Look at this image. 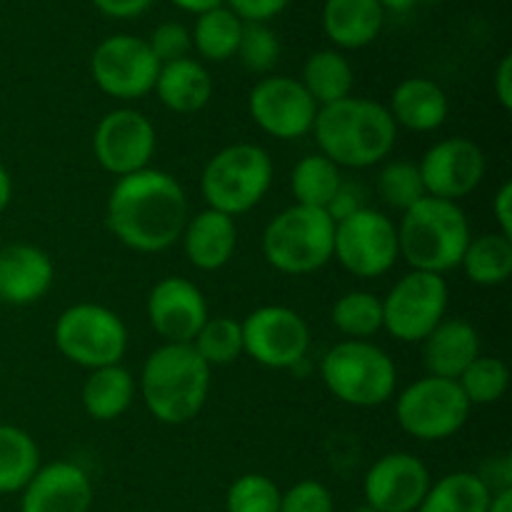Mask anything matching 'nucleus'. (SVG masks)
I'll return each instance as SVG.
<instances>
[{
	"label": "nucleus",
	"instance_id": "44",
	"mask_svg": "<svg viewBox=\"0 0 512 512\" xmlns=\"http://www.w3.org/2000/svg\"><path fill=\"white\" fill-rule=\"evenodd\" d=\"M493 215L498 223V233L512 240V183H503L493 198Z\"/></svg>",
	"mask_w": 512,
	"mask_h": 512
},
{
	"label": "nucleus",
	"instance_id": "38",
	"mask_svg": "<svg viewBox=\"0 0 512 512\" xmlns=\"http://www.w3.org/2000/svg\"><path fill=\"white\" fill-rule=\"evenodd\" d=\"M235 55L250 73H270L280 60V40L265 23H245Z\"/></svg>",
	"mask_w": 512,
	"mask_h": 512
},
{
	"label": "nucleus",
	"instance_id": "47",
	"mask_svg": "<svg viewBox=\"0 0 512 512\" xmlns=\"http://www.w3.org/2000/svg\"><path fill=\"white\" fill-rule=\"evenodd\" d=\"M10 200H13V178H10L8 168L0 163V213L8 208Z\"/></svg>",
	"mask_w": 512,
	"mask_h": 512
},
{
	"label": "nucleus",
	"instance_id": "12",
	"mask_svg": "<svg viewBox=\"0 0 512 512\" xmlns=\"http://www.w3.org/2000/svg\"><path fill=\"white\" fill-rule=\"evenodd\" d=\"M90 73L110 98L140 100L155 90L160 63L148 40L120 33L100 40L90 58Z\"/></svg>",
	"mask_w": 512,
	"mask_h": 512
},
{
	"label": "nucleus",
	"instance_id": "45",
	"mask_svg": "<svg viewBox=\"0 0 512 512\" xmlns=\"http://www.w3.org/2000/svg\"><path fill=\"white\" fill-rule=\"evenodd\" d=\"M493 88H495V98L498 103L503 105V110H512V55H505L503 60L498 63V70H495L493 78Z\"/></svg>",
	"mask_w": 512,
	"mask_h": 512
},
{
	"label": "nucleus",
	"instance_id": "33",
	"mask_svg": "<svg viewBox=\"0 0 512 512\" xmlns=\"http://www.w3.org/2000/svg\"><path fill=\"white\" fill-rule=\"evenodd\" d=\"M330 318L348 340H368L383 330V300L368 290H350L335 300Z\"/></svg>",
	"mask_w": 512,
	"mask_h": 512
},
{
	"label": "nucleus",
	"instance_id": "28",
	"mask_svg": "<svg viewBox=\"0 0 512 512\" xmlns=\"http://www.w3.org/2000/svg\"><path fill=\"white\" fill-rule=\"evenodd\" d=\"M303 88L308 90L310 98L318 103V108L333 105L338 100L350 98L353 93V68L348 58L338 50H318L310 55L303 65Z\"/></svg>",
	"mask_w": 512,
	"mask_h": 512
},
{
	"label": "nucleus",
	"instance_id": "43",
	"mask_svg": "<svg viewBox=\"0 0 512 512\" xmlns=\"http://www.w3.org/2000/svg\"><path fill=\"white\" fill-rule=\"evenodd\" d=\"M150 3L153 0H93V5L100 13L118 20L138 18V15H143L150 8Z\"/></svg>",
	"mask_w": 512,
	"mask_h": 512
},
{
	"label": "nucleus",
	"instance_id": "18",
	"mask_svg": "<svg viewBox=\"0 0 512 512\" xmlns=\"http://www.w3.org/2000/svg\"><path fill=\"white\" fill-rule=\"evenodd\" d=\"M208 318L205 295L193 280L170 275L150 290L148 320L165 343L190 345Z\"/></svg>",
	"mask_w": 512,
	"mask_h": 512
},
{
	"label": "nucleus",
	"instance_id": "17",
	"mask_svg": "<svg viewBox=\"0 0 512 512\" xmlns=\"http://www.w3.org/2000/svg\"><path fill=\"white\" fill-rule=\"evenodd\" d=\"M428 465L410 453L383 455L363 483L365 503L378 512H415L430 490Z\"/></svg>",
	"mask_w": 512,
	"mask_h": 512
},
{
	"label": "nucleus",
	"instance_id": "27",
	"mask_svg": "<svg viewBox=\"0 0 512 512\" xmlns=\"http://www.w3.org/2000/svg\"><path fill=\"white\" fill-rule=\"evenodd\" d=\"M490 500L493 493L478 473L458 470L430 485L415 512H488Z\"/></svg>",
	"mask_w": 512,
	"mask_h": 512
},
{
	"label": "nucleus",
	"instance_id": "36",
	"mask_svg": "<svg viewBox=\"0 0 512 512\" xmlns=\"http://www.w3.org/2000/svg\"><path fill=\"white\" fill-rule=\"evenodd\" d=\"M378 195L385 205L405 213V210L413 208L428 193H425L418 165L408 163V160H393V163H388L380 170Z\"/></svg>",
	"mask_w": 512,
	"mask_h": 512
},
{
	"label": "nucleus",
	"instance_id": "31",
	"mask_svg": "<svg viewBox=\"0 0 512 512\" xmlns=\"http://www.w3.org/2000/svg\"><path fill=\"white\" fill-rule=\"evenodd\" d=\"M340 185H343L340 168L320 153L300 158L295 163L293 175H290V190H293L295 205H305V208L325 210L333 195L338 193Z\"/></svg>",
	"mask_w": 512,
	"mask_h": 512
},
{
	"label": "nucleus",
	"instance_id": "39",
	"mask_svg": "<svg viewBox=\"0 0 512 512\" xmlns=\"http://www.w3.org/2000/svg\"><path fill=\"white\" fill-rule=\"evenodd\" d=\"M333 493L318 480H300L280 495V512H333Z\"/></svg>",
	"mask_w": 512,
	"mask_h": 512
},
{
	"label": "nucleus",
	"instance_id": "49",
	"mask_svg": "<svg viewBox=\"0 0 512 512\" xmlns=\"http://www.w3.org/2000/svg\"><path fill=\"white\" fill-rule=\"evenodd\" d=\"M383 5V10H395V13H405V10L413 8L418 0H378Z\"/></svg>",
	"mask_w": 512,
	"mask_h": 512
},
{
	"label": "nucleus",
	"instance_id": "2",
	"mask_svg": "<svg viewBox=\"0 0 512 512\" xmlns=\"http://www.w3.org/2000/svg\"><path fill=\"white\" fill-rule=\"evenodd\" d=\"M313 133L338 168H373L393 153L398 125L385 105L350 95L318 110Z\"/></svg>",
	"mask_w": 512,
	"mask_h": 512
},
{
	"label": "nucleus",
	"instance_id": "26",
	"mask_svg": "<svg viewBox=\"0 0 512 512\" xmlns=\"http://www.w3.org/2000/svg\"><path fill=\"white\" fill-rule=\"evenodd\" d=\"M133 398L135 380L123 365L90 370L88 380L83 383V393H80L85 413L98 423H110L128 413Z\"/></svg>",
	"mask_w": 512,
	"mask_h": 512
},
{
	"label": "nucleus",
	"instance_id": "20",
	"mask_svg": "<svg viewBox=\"0 0 512 512\" xmlns=\"http://www.w3.org/2000/svg\"><path fill=\"white\" fill-rule=\"evenodd\" d=\"M55 268L48 253L35 245L15 243L0 248V300L8 305H33L53 288Z\"/></svg>",
	"mask_w": 512,
	"mask_h": 512
},
{
	"label": "nucleus",
	"instance_id": "4",
	"mask_svg": "<svg viewBox=\"0 0 512 512\" xmlns=\"http://www.w3.org/2000/svg\"><path fill=\"white\" fill-rule=\"evenodd\" d=\"M473 233L463 208L450 200L430 198L408 208L398 225L400 255L413 270L445 275L460 268Z\"/></svg>",
	"mask_w": 512,
	"mask_h": 512
},
{
	"label": "nucleus",
	"instance_id": "15",
	"mask_svg": "<svg viewBox=\"0 0 512 512\" xmlns=\"http://www.w3.org/2000/svg\"><path fill=\"white\" fill-rule=\"evenodd\" d=\"M158 135L140 110L118 108L103 115L93 133L95 160L105 173L125 178L150 165Z\"/></svg>",
	"mask_w": 512,
	"mask_h": 512
},
{
	"label": "nucleus",
	"instance_id": "7",
	"mask_svg": "<svg viewBox=\"0 0 512 512\" xmlns=\"http://www.w3.org/2000/svg\"><path fill=\"white\" fill-rule=\"evenodd\" d=\"M335 223L325 210L290 205L280 210L263 233L268 265L285 275H310L333 260Z\"/></svg>",
	"mask_w": 512,
	"mask_h": 512
},
{
	"label": "nucleus",
	"instance_id": "10",
	"mask_svg": "<svg viewBox=\"0 0 512 512\" xmlns=\"http://www.w3.org/2000/svg\"><path fill=\"white\" fill-rule=\"evenodd\" d=\"M450 290L443 275L410 270L383 300V328L400 343H423L448 313Z\"/></svg>",
	"mask_w": 512,
	"mask_h": 512
},
{
	"label": "nucleus",
	"instance_id": "42",
	"mask_svg": "<svg viewBox=\"0 0 512 512\" xmlns=\"http://www.w3.org/2000/svg\"><path fill=\"white\" fill-rule=\"evenodd\" d=\"M363 190H360V185H350L345 183L338 188V193L333 195V200L328 203V208H325V213L330 215V220L333 223H340V220L350 218L353 213H358V210H363Z\"/></svg>",
	"mask_w": 512,
	"mask_h": 512
},
{
	"label": "nucleus",
	"instance_id": "11",
	"mask_svg": "<svg viewBox=\"0 0 512 512\" xmlns=\"http://www.w3.org/2000/svg\"><path fill=\"white\" fill-rule=\"evenodd\" d=\"M333 258L355 278H380L400 258L398 225L383 210H358L335 223Z\"/></svg>",
	"mask_w": 512,
	"mask_h": 512
},
{
	"label": "nucleus",
	"instance_id": "16",
	"mask_svg": "<svg viewBox=\"0 0 512 512\" xmlns=\"http://www.w3.org/2000/svg\"><path fill=\"white\" fill-rule=\"evenodd\" d=\"M420 178L430 198L458 203L485 178V153L468 138L435 143L420 160Z\"/></svg>",
	"mask_w": 512,
	"mask_h": 512
},
{
	"label": "nucleus",
	"instance_id": "5",
	"mask_svg": "<svg viewBox=\"0 0 512 512\" xmlns=\"http://www.w3.org/2000/svg\"><path fill=\"white\" fill-rule=\"evenodd\" d=\"M273 185V160L255 143H235L205 163L200 193L210 210L238 218L250 213Z\"/></svg>",
	"mask_w": 512,
	"mask_h": 512
},
{
	"label": "nucleus",
	"instance_id": "48",
	"mask_svg": "<svg viewBox=\"0 0 512 512\" xmlns=\"http://www.w3.org/2000/svg\"><path fill=\"white\" fill-rule=\"evenodd\" d=\"M488 512H512V488L500 490V493H493V500H490Z\"/></svg>",
	"mask_w": 512,
	"mask_h": 512
},
{
	"label": "nucleus",
	"instance_id": "30",
	"mask_svg": "<svg viewBox=\"0 0 512 512\" xmlns=\"http://www.w3.org/2000/svg\"><path fill=\"white\" fill-rule=\"evenodd\" d=\"M40 468V450L25 430L0 425V495L20 493Z\"/></svg>",
	"mask_w": 512,
	"mask_h": 512
},
{
	"label": "nucleus",
	"instance_id": "21",
	"mask_svg": "<svg viewBox=\"0 0 512 512\" xmlns=\"http://www.w3.org/2000/svg\"><path fill=\"white\" fill-rule=\"evenodd\" d=\"M185 258L203 273H215L233 260L238 248V225L230 215L218 210H200L183 230Z\"/></svg>",
	"mask_w": 512,
	"mask_h": 512
},
{
	"label": "nucleus",
	"instance_id": "34",
	"mask_svg": "<svg viewBox=\"0 0 512 512\" xmlns=\"http://www.w3.org/2000/svg\"><path fill=\"white\" fill-rule=\"evenodd\" d=\"M190 345L210 368L230 365L243 355V328L238 320L228 318V315H215V318L205 320Z\"/></svg>",
	"mask_w": 512,
	"mask_h": 512
},
{
	"label": "nucleus",
	"instance_id": "8",
	"mask_svg": "<svg viewBox=\"0 0 512 512\" xmlns=\"http://www.w3.org/2000/svg\"><path fill=\"white\" fill-rule=\"evenodd\" d=\"M55 345L60 355L85 370L120 365L128 350V330L120 315L105 305H70L55 320Z\"/></svg>",
	"mask_w": 512,
	"mask_h": 512
},
{
	"label": "nucleus",
	"instance_id": "23",
	"mask_svg": "<svg viewBox=\"0 0 512 512\" xmlns=\"http://www.w3.org/2000/svg\"><path fill=\"white\" fill-rule=\"evenodd\" d=\"M388 110L395 125H403L413 133H433L448 120L450 103L435 80L408 78L393 90Z\"/></svg>",
	"mask_w": 512,
	"mask_h": 512
},
{
	"label": "nucleus",
	"instance_id": "41",
	"mask_svg": "<svg viewBox=\"0 0 512 512\" xmlns=\"http://www.w3.org/2000/svg\"><path fill=\"white\" fill-rule=\"evenodd\" d=\"M225 3L243 23H268L270 18L283 13L293 0H225Z\"/></svg>",
	"mask_w": 512,
	"mask_h": 512
},
{
	"label": "nucleus",
	"instance_id": "40",
	"mask_svg": "<svg viewBox=\"0 0 512 512\" xmlns=\"http://www.w3.org/2000/svg\"><path fill=\"white\" fill-rule=\"evenodd\" d=\"M150 50L158 58L160 65L173 63V60L188 58V50L193 48V40L185 25L180 23H163L153 30L148 40Z\"/></svg>",
	"mask_w": 512,
	"mask_h": 512
},
{
	"label": "nucleus",
	"instance_id": "22",
	"mask_svg": "<svg viewBox=\"0 0 512 512\" xmlns=\"http://www.w3.org/2000/svg\"><path fill=\"white\" fill-rule=\"evenodd\" d=\"M478 355L480 333L468 320H443L423 340V363L433 378L458 380Z\"/></svg>",
	"mask_w": 512,
	"mask_h": 512
},
{
	"label": "nucleus",
	"instance_id": "1",
	"mask_svg": "<svg viewBox=\"0 0 512 512\" xmlns=\"http://www.w3.org/2000/svg\"><path fill=\"white\" fill-rule=\"evenodd\" d=\"M190 220L183 185L165 170L145 168L115 180L108 195L105 223L130 250L163 253L173 248Z\"/></svg>",
	"mask_w": 512,
	"mask_h": 512
},
{
	"label": "nucleus",
	"instance_id": "32",
	"mask_svg": "<svg viewBox=\"0 0 512 512\" xmlns=\"http://www.w3.org/2000/svg\"><path fill=\"white\" fill-rule=\"evenodd\" d=\"M243 25L245 23L233 10L220 5V8L198 15V23H195L190 40H193L195 50L205 60H210V63H225V60L238 53Z\"/></svg>",
	"mask_w": 512,
	"mask_h": 512
},
{
	"label": "nucleus",
	"instance_id": "3",
	"mask_svg": "<svg viewBox=\"0 0 512 512\" xmlns=\"http://www.w3.org/2000/svg\"><path fill=\"white\" fill-rule=\"evenodd\" d=\"M210 365L193 345L165 343L148 355L140 373V395L155 420L185 425L198 418L210 393Z\"/></svg>",
	"mask_w": 512,
	"mask_h": 512
},
{
	"label": "nucleus",
	"instance_id": "6",
	"mask_svg": "<svg viewBox=\"0 0 512 512\" xmlns=\"http://www.w3.org/2000/svg\"><path fill=\"white\" fill-rule=\"evenodd\" d=\"M323 383L340 403L353 408H378L398 388L393 358L370 340H343L325 353L320 363Z\"/></svg>",
	"mask_w": 512,
	"mask_h": 512
},
{
	"label": "nucleus",
	"instance_id": "35",
	"mask_svg": "<svg viewBox=\"0 0 512 512\" xmlns=\"http://www.w3.org/2000/svg\"><path fill=\"white\" fill-rule=\"evenodd\" d=\"M460 390L470 405H493L510 388V370L500 358L478 355L458 378Z\"/></svg>",
	"mask_w": 512,
	"mask_h": 512
},
{
	"label": "nucleus",
	"instance_id": "46",
	"mask_svg": "<svg viewBox=\"0 0 512 512\" xmlns=\"http://www.w3.org/2000/svg\"><path fill=\"white\" fill-rule=\"evenodd\" d=\"M170 3L178 5L180 10H185V13L203 15V13H208V10L220 8V5H223L225 0H170Z\"/></svg>",
	"mask_w": 512,
	"mask_h": 512
},
{
	"label": "nucleus",
	"instance_id": "37",
	"mask_svg": "<svg viewBox=\"0 0 512 512\" xmlns=\"http://www.w3.org/2000/svg\"><path fill=\"white\" fill-rule=\"evenodd\" d=\"M280 488L260 473L240 475L228 490V512H280Z\"/></svg>",
	"mask_w": 512,
	"mask_h": 512
},
{
	"label": "nucleus",
	"instance_id": "24",
	"mask_svg": "<svg viewBox=\"0 0 512 512\" xmlns=\"http://www.w3.org/2000/svg\"><path fill=\"white\" fill-rule=\"evenodd\" d=\"M385 23L378 0H325L323 30L338 48L358 50L373 43Z\"/></svg>",
	"mask_w": 512,
	"mask_h": 512
},
{
	"label": "nucleus",
	"instance_id": "29",
	"mask_svg": "<svg viewBox=\"0 0 512 512\" xmlns=\"http://www.w3.org/2000/svg\"><path fill=\"white\" fill-rule=\"evenodd\" d=\"M460 268L465 270L470 283L483 285V288H498L508 283L512 275V240L500 233L470 240Z\"/></svg>",
	"mask_w": 512,
	"mask_h": 512
},
{
	"label": "nucleus",
	"instance_id": "9",
	"mask_svg": "<svg viewBox=\"0 0 512 512\" xmlns=\"http://www.w3.org/2000/svg\"><path fill=\"white\" fill-rule=\"evenodd\" d=\"M470 408L473 405L463 395L458 380L425 375L400 393L395 418L410 438L438 443L463 430L470 418Z\"/></svg>",
	"mask_w": 512,
	"mask_h": 512
},
{
	"label": "nucleus",
	"instance_id": "13",
	"mask_svg": "<svg viewBox=\"0 0 512 512\" xmlns=\"http://www.w3.org/2000/svg\"><path fill=\"white\" fill-rule=\"evenodd\" d=\"M243 353L263 368H295L308 355L310 328L303 315L285 305H263L240 323Z\"/></svg>",
	"mask_w": 512,
	"mask_h": 512
},
{
	"label": "nucleus",
	"instance_id": "14",
	"mask_svg": "<svg viewBox=\"0 0 512 512\" xmlns=\"http://www.w3.org/2000/svg\"><path fill=\"white\" fill-rule=\"evenodd\" d=\"M248 110L263 133L278 140H298L313 133L320 108L300 80L270 75L250 90Z\"/></svg>",
	"mask_w": 512,
	"mask_h": 512
},
{
	"label": "nucleus",
	"instance_id": "25",
	"mask_svg": "<svg viewBox=\"0 0 512 512\" xmlns=\"http://www.w3.org/2000/svg\"><path fill=\"white\" fill-rule=\"evenodd\" d=\"M155 93L160 103L173 113H198L213 98V78L203 63L193 58H180L160 65Z\"/></svg>",
	"mask_w": 512,
	"mask_h": 512
},
{
	"label": "nucleus",
	"instance_id": "19",
	"mask_svg": "<svg viewBox=\"0 0 512 512\" xmlns=\"http://www.w3.org/2000/svg\"><path fill=\"white\" fill-rule=\"evenodd\" d=\"M20 512H90L93 483L75 463H50L25 485Z\"/></svg>",
	"mask_w": 512,
	"mask_h": 512
},
{
	"label": "nucleus",
	"instance_id": "50",
	"mask_svg": "<svg viewBox=\"0 0 512 512\" xmlns=\"http://www.w3.org/2000/svg\"><path fill=\"white\" fill-rule=\"evenodd\" d=\"M353 512H378V510H375V508H370V505L365 503V505H358V508H355Z\"/></svg>",
	"mask_w": 512,
	"mask_h": 512
}]
</instances>
